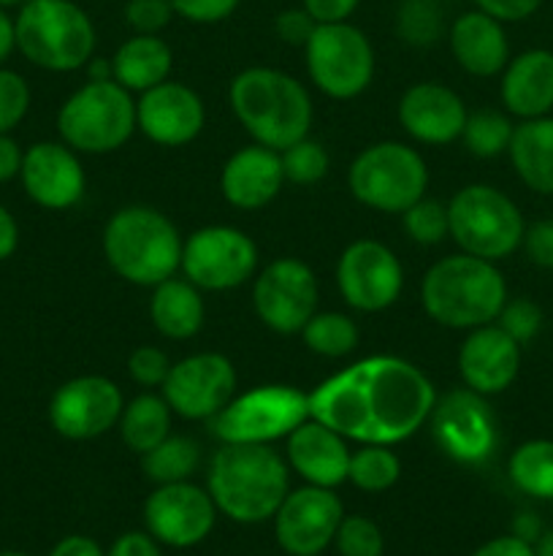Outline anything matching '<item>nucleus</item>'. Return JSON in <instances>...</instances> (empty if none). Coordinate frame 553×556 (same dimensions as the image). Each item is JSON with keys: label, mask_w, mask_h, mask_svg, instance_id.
<instances>
[{"label": "nucleus", "mask_w": 553, "mask_h": 556, "mask_svg": "<svg viewBox=\"0 0 553 556\" xmlns=\"http://www.w3.org/2000/svg\"><path fill=\"white\" fill-rule=\"evenodd\" d=\"M437 391L399 356H366L309 391V416L361 445H399L421 432Z\"/></svg>", "instance_id": "obj_1"}, {"label": "nucleus", "mask_w": 553, "mask_h": 556, "mask_svg": "<svg viewBox=\"0 0 553 556\" xmlns=\"http://www.w3.org/2000/svg\"><path fill=\"white\" fill-rule=\"evenodd\" d=\"M233 117L253 136L255 144L269 150H287L307 139L312 128V98L296 76L269 65H253L233 76L231 92Z\"/></svg>", "instance_id": "obj_2"}, {"label": "nucleus", "mask_w": 553, "mask_h": 556, "mask_svg": "<svg viewBox=\"0 0 553 556\" xmlns=\"http://www.w3.org/2000/svg\"><path fill=\"white\" fill-rule=\"evenodd\" d=\"M206 489L222 516L236 525H260L274 519L291 492V472L271 445L222 443L211 456Z\"/></svg>", "instance_id": "obj_3"}, {"label": "nucleus", "mask_w": 553, "mask_h": 556, "mask_svg": "<svg viewBox=\"0 0 553 556\" xmlns=\"http://www.w3.org/2000/svg\"><path fill=\"white\" fill-rule=\"evenodd\" d=\"M507 302V282L493 261L459 253L437 261L421 280V307L445 329L493 324Z\"/></svg>", "instance_id": "obj_4"}, {"label": "nucleus", "mask_w": 553, "mask_h": 556, "mask_svg": "<svg viewBox=\"0 0 553 556\" xmlns=\"http://www.w3.org/2000/svg\"><path fill=\"white\" fill-rule=\"evenodd\" d=\"M182 237L155 206H123L103 228V255L130 286L155 288L182 266Z\"/></svg>", "instance_id": "obj_5"}, {"label": "nucleus", "mask_w": 553, "mask_h": 556, "mask_svg": "<svg viewBox=\"0 0 553 556\" xmlns=\"http://www.w3.org/2000/svg\"><path fill=\"white\" fill-rule=\"evenodd\" d=\"M14 30L22 58L52 74L81 71L95 52V25L74 0H25Z\"/></svg>", "instance_id": "obj_6"}, {"label": "nucleus", "mask_w": 553, "mask_h": 556, "mask_svg": "<svg viewBox=\"0 0 553 556\" xmlns=\"http://www.w3.org/2000/svg\"><path fill=\"white\" fill-rule=\"evenodd\" d=\"M136 101L114 79L90 81L70 92L57 112V134L81 155H108L136 134Z\"/></svg>", "instance_id": "obj_7"}, {"label": "nucleus", "mask_w": 553, "mask_h": 556, "mask_svg": "<svg viewBox=\"0 0 553 556\" xmlns=\"http://www.w3.org/2000/svg\"><path fill=\"white\" fill-rule=\"evenodd\" d=\"M347 188L358 204L385 215H401L428 190V166L404 141H377L358 152L347 168Z\"/></svg>", "instance_id": "obj_8"}, {"label": "nucleus", "mask_w": 553, "mask_h": 556, "mask_svg": "<svg viewBox=\"0 0 553 556\" xmlns=\"http://www.w3.org/2000/svg\"><path fill=\"white\" fill-rule=\"evenodd\" d=\"M450 237L461 253L486 261H502L524 242L526 223L510 195L493 185H466L450 199Z\"/></svg>", "instance_id": "obj_9"}, {"label": "nucleus", "mask_w": 553, "mask_h": 556, "mask_svg": "<svg viewBox=\"0 0 553 556\" xmlns=\"http://www.w3.org/2000/svg\"><path fill=\"white\" fill-rule=\"evenodd\" d=\"M307 418L309 394L287 383H266L233 396L209 424L220 443L271 445L285 440Z\"/></svg>", "instance_id": "obj_10"}, {"label": "nucleus", "mask_w": 553, "mask_h": 556, "mask_svg": "<svg viewBox=\"0 0 553 556\" xmlns=\"http://www.w3.org/2000/svg\"><path fill=\"white\" fill-rule=\"evenodd\" d=\"M312 85L334 101L358 98L374 79V49L350 22L318 25L304 47Z\"/></svg>", "instance_id": "obj_11"}, {"label": "nucleus", "mask_w": 553, "mask_h": 556, "mask_svg": "<svg viewBox=\"0 0 553 556\" xmlns=\"http://www.w3.org/2000/svg\"><path fill=\"white\" fill-rule=\"evenodd\" d=\"M258 244L233 226H204L182 248V266L201 291H233L258 269Z\"/></svg>", "instance_id": "obj_12"}, {"label": "nucleus", "mask_w": 553, "mask_h": 556, "mask_svg": "<svg viewBox=\"0 0 553 556\" xmlns=\"http://www.w3.org/2000/svg\"><path fill=\"white\" fill-rule=\"evenodd\" d=\"M428 427L439 451L459 465H483L499 445L497 416L488 396L466 386L437 396Z\"/></svg>", "instance_id": "obj_13"}, {"label": "nucleus", "mask_w": 553, "mask_h": 556, "mask_svg": "<svg viewBox=\"0 0 553 556\" xmlns=\"http://www.w3.org/2000/svg\"><path fill=\"white\" fill-rule=\"evenodd\" d=\"M318 277L298 258L271 261L255 277V315L276 334H301L307 320L318 313Z\"/></svg>", "instance_id": "obj_14"}, {"label": "nucleus", "mask_w": 553, "mask_h": 556, "mask_svg": "<svg viewBox=\"0 0 553 556\" xmlns=\"http://www.w3.org/2000/svg\"><path fill=\"white\" fill-rule=\"evenodd\" d=\"M336 286L342 299L358 313H383L394 307L404 291V266L388 244L358 239L342 250Z\"/></svg>", "instance_id": "obj_15"}, {"label": "nucleus", "mask_w": 553, "mask_h": 556, "mask_svg": "<svg viewBox=\"0 0 553 556\" xmlns=\"http://www.w3.org/2000/svg\"><path fill=\"white\" fill-rule=\"evenodd\" d=\"M236 367L222 353H193L171 364L160 394L184 421H211L236 396Z\"/></svg>", "instance_id": "obj_16"}, {"label": "nucleus", "mask_w": 553, "mask_h": 556, "mask_svg": "<svg viewBox=\"0 0 553 556\" xmlns=\"http://www.w3.org/2000/svg\"><path fill=\"white\" fill-rule=\"evenodd\" d=\"M125 396L103 375H79L60 386L49 400V424L65 440H95L112 432L123 416Z\"/></svg>", "instance_id": "obj_17"}, {"label": "nucleus", "mask_w": 553, "mask_h": 556, "mask_svg": "<svg viewBox=\"0 0 553 556\" xmlns=\"http://www.w3.org/2000/svg\"><path fill=\"white\" fill-rule=\"evenodd\" d=\"M217 505L209 489L190 481L160 483L144 503L146 532L168 548H193L211 535Z\"/></svg>", "instance_id": "obj_18"}, {"label": "nucleus", "mask_w": 553, "mask_h": 556, "mask_svg": "<svg viewBox=\"0 0 553 556\" xmlns=\"http://www.w3.org/2000/svg\"><path fill=\"white\" fill-rule=\"evenodd\" d=\"M342 519L345 508L334 489L307 483L287 492L274 514L276 543L291 556H320L334 543Z\"/></svg>", "instance_id": "obj_19"}, {"label": "nucleus", "mask_w": 553, "mask_h": 556, "mask_svg": "<svg viewBox=\"0 0 553 556\" xmlns=\"http://www.w3.org/2000/svg\"><path fill=\"white\" fill-rule=\"evenodd\" d=\"M22 188L33 204L63 212L79 204L87 190V174L79 152L65 141H36L22 157Z\"/></svg>", "instance_id": "obj_20"}, {"label": "nucleus", "mask_w": 553, "mask_h": 556, "mask_svg": "<svg viewBox=\"0 0 553 556\" xmlns=\"http://www.w3.org/2000/svg\"><path fill=\"white\" fill-rule=\"evenodd\" d=\"M206 109L198 92L182 81H160L136 101V128L160 147H184L198 139Z\"/></svg>", "instance_id": "obj_21"}, {"label": "nucleus", "mask_w": 553, "mask_h": 556, "mask_svg": "<svg viewBox=\"0 0 553 556\" xmlns=\"http://www.w3.org/2000/svg\"><path fill=\"white\" fill-rule=\"evenodd\" d=\"M396 117H399V125L410 139L421 141V144L442 147L461 139L470 109H466L464 98L450 90L448 85L417 81V85L407 87L404 96L399 98Z\"/></svg>", "instance_id": "obj_22"}, {"label": "nucleus", "mask_w": 553, "mask_h": 556, "mask_svg": "<svg viewBox=\"0 0 553 556\" xmlns=\"http://www.w3.org/2000/svg\"><path fill=\"white\" fill-rule=\"evenodd\" d=\"M520 372V345L497 324L470 329L459 348V375L483 396L507 391Z\"/></svg>", "instance_id": "obj_23"}, {"label": "nucleus", "mask_w": 553, "mask_h": 556, "mask_svg": "<svg viewBox=\"0 0 553 556\" xmlns=\"http://www.w3.org/2000/svg\"><path fill=\"white\" fill-rule=\"evenodd\" d=\"M285 185L282 157L263 144H249L233 152L220 172V193L231 206L244 212L263 210Z\"/></svg>", "instance_id": "obj_24"}, {"label": "nucleus", "mask_w": 553, "mask_h": 556, "mask_svg": "<svg viewBox=\"0 0 553 556\" xmlns=\"http://www.w3.org/2000/svg\"><path fill=\"white\" fill-rule=\"evenodd\" d=\"M287 465L298 472L307 483L323 489H336L347 481L350 467V448L339 432L325 424L314 421L312 416L287 434Z\"/></svg>", "instance_id": "obj_25"}, {"label": "nucleus", "mask_w": 553, "mask_h": 556, "mask_svg": "<svg viewBox=\"0 0 553 556\" xmlns=\"http://www.w3.org/2000/svg\"><path fill=\"white\" fill-rule=\"evenodd\" d=\"M450 52L455 63L472 76H497L510 63V41L504 22L493 20L486 11L472 9L455 16L450 25Z\"/></svg>", "instance_id": "obj_26"}, {"label": "nucleus", "mask_w": 553, "mask_h": 556, "mask_svg": "<svg viewBox=\"0 0 553 556\" xmlns=\"http://www.w3.org/2000/svg\"><path fill=\"white\" fill-rule=\"evenodd\" d=\"M502 103L520 119L545 117L553 109V52L526 49L510 58L502 74Z\"/></svg>", "instance_id": "obj_27"}, {"label": "nucleus", "mask_w": 553, "mask_h": 556, "mask_svg": "<svg viewBox=\"0 0 553 556\" xmlns=\"http://www.w3.org/2000/svg\"><path fill=\"white\" fill-rule=\"evenodd\" d=\"M150 318L157 334L166 340H193L206 320V304L201 288L184 277H168L152 288Z\"/></svg>", "instance_id": "obj_28"}, {"label": "nucleus", "mask_w": 553, "mask_h": 556, "mask_svg": "<svg viewBox=\"0 0 553 556\" xmlns=\"http://www.w3.org/2000/svg\"><path fill=\"white\" fill-rule=\"evenodd\" d=\"M507 155L515 174L529 190L553 195V117L520 119L510 139Z\"/></svg>", "instance_id": "obj_29"}, {"label": "nucleus", "mask_w": 553, "mask_h": 556, "mask_svg": "<svg viewBox=\"0 0 553 556\" xmlns=\"http://www.w3.org/2000/svg\"><path fill=\"white\" fill-rule=\"evenodd\" d=\"M171 68L173 52L160 36H139V33H133L112 54L114 81L130 92H144L150 87H157L171 76Z\"/></svg>", "instance_id": "obj_30"}, {"label": "nucleus", "mask_w": 553, "mask_h": 556, "mask_svg": "<svg viewBox=\"0 0 553 556\" xmlns=\"http://www.w3.org/2000/svg\"><path fill=\"white\" fill-rule=\"evenodd\" d=\"M171 416L173 410L168 407L166 396L144 391L123 407L117 424L119 438L133 454L144 456L146 451H152L171 434Z\"/></svg>", "instance_id": "obj_31"}, {"label": "nucleus", "mask_w": 553, "mask_h": 556, "mask_svg": "<svg viewBox=\"0 0 553 556\" xmlns=\"http://www.w3.org/2000/svg\"><path fill=\"white\" fill-rule=\"evenodd\" d=\"M515 489L535 500H553V440H529L507 462Z\"/></svg>", "instance_id": "obj_32"}, {"label": "nucleus", "mask_w": 553, "mask_h": 556, "mask_svg": "<svg viewBox=\"0 0 553 556\" xmlns=\"http://www.w3.org/2000/svg\"><path fill=\"white\" fill-rule=\"evenodd\" d=\"M201 465V445L182 434H168L163 443L141 456V470L152 483L188 481Z\"/></svg>", "instance_id": "obj_33"}, {"label": "nucleus", "mask_w": 553, "mask_h": 556, "mask_svg": "<svg viewBox=\"0 0 553 556\" xmlns=\"http://www.w3.org/2000/svg\"><path fill=\"white\" fill-rule=\"evenodd\" d=\"M301 340L314 356L323 358H345L358 348L361 331L358 324L345 313H314L301 329Z\"/></svg>", "instance_id": "obj_34"}, {"label": "nucleus", "mask_w": 553, "mask_h": 556, "mask_svg": "<svg viewBox=\"0 0 553 556\" xmlns=\"http://www.w3.org/2000/svg\"><path fill=\"white\" fill-rule=\"evenodd\" d=\"M401 478L399 456L390 451V445H361L356 454H350L347 467V481L356 489L369 494L388 492Z\"/></svg>", "instance_id": "obj_35"}, {"label": "nucleus", "mask_w": 553, "mask_h": 556, "mask_svg": "<svg viewBox=\"0 0 553 556\" xmlns=\"http://www.w3.org/2000/svg\"><path fill=\"white\" fill-rule=\"evenodd\" d=\"M513 130L515 125L510 123L507 114L480 109V112H470L464 130H461V141L475 157H497L507 152Z\"/></svg>", "instance_id": "obj_36"}, {"label": "nucleus", "mask_w": 553, "mask_h": 556, "mask_svg": "<svg viewBox=\"0 0 553 556\" xmlns=\"http://www.w3.org/2000/svg\"><path fill=\"white\" fill-rule=\"evenodd\" d=\"M445 14L439 0H399L396 33L410 47H432L442 38Z\"/></svg>", "instance_id": "obj_37"}, {"label": "nucleus", "mask_w": 553, "mask_h": 556, "mask_svg": "<svg viewBox=\"0 0 553 556\" xmlns=\"http://www.w3.org/2000/svg\"><path fill=\"white\" fill-rule=\"evenodd\" d=\"M282 157V174H285V182L301 185H318L320 179H325L331 168V157L325 152V147L314 139H301L296 144H291L287 150L280 152Z\"/></svg>", "instance_id": "obj_38"}, {"label": "nucleus", "mask_w": 553, "mask_h": 556, "mask_svg": "<svg viewBox=\"0 0 553 556\" xmlns=\"http://www.w3.org/2000/svg\"><path fill=\"white\" fill-rule=\"evenodd\" d=\"M401 223H404L407 237L417 244H426V248L445 242L450 237L448 204L437 199H426V195L417 199L407 212H401Z\"/></svg>", "instance_id": "obj_39"}, {"label": "nucleus", "mask_w": 553, "mask_h": 556, "mask_svg": "<svg viewBox=\"0 0 553 556\" xmlns=\"http://www.w3.org/2000/svg\"><path fill=\"white\" fill-rule=\"evenodd\" d=\"M334 546L339 556H383V530L366 516H345L336 530Z\"/></svg>", "instance_id": "obj_40"}, {"label": "nucleus", "mask_w": 553, "mask_h": 556, "mask_svg": "<svg viewBox=\"0 0 553 556\" xmlns=\"http://www.w3.org/2000/svg\"><path fill=\"white\" fill-rule=\"evenodd\" d=\"M30 109V85L16 71L0 68V134H11Z\"/></svg>", "instance_id": "obj_41"}, {"label": "nucleus", "mask_w": 553, "mask_h": 556, "mask_svg": "<svg viewBox=\"0 0 553 556\" xmlns=\"http://www.w3.org/2000/svg\"><path fill=\"white\" fill-rule=\"evenodd\" d=\"M493 324L507 331L518 345H526V342H531L540 334L542 309L531 299H513V302H504L502 313H499Z\"/></svg>", "instance_id": "obj_42"}, {"label": "nucleus", "mask_w": 553, "mask_h": 556, "mask_svg": "<svg viewBox=\"0 0 553 556\" xmlns=\"http://www.w3.org/2000/svg\"><path fill=\"white\" fill-rule=\"evenodd\" d=\"M171 364L166 351L155 345H141L128 356V375L141 389H163L168 372H171Z\"/></svg>", "instance_id": "obj_43"}, {"label": "nucleus", "mask_w": 553, "mask_h": 556, "mask_svg": "<svg viewBox=\"0 0 553 556\" xmlns=\"http://www.w3.org/2000/svg\"><path fill=\"white\" fill-rule=\"evenodd\" d=\"M171 0H128L125 3V22L139 36H160L173 20Z\"/></svg>", "instance_id": "obj_44"}, {"label": "nucleus", "mask_w": 553, "mask_h": 556, "mask_svg": "<svg viewBox=\"0 0 553 556\" xmlns=\"http://www.w3.org/2000/svg\"><path fill=\"white\" fill-rule=\"evenodd\" d=\"M242 0H171L173 14L193 25H217L239 9Z\"/></svg>", "instance_id": "obj_45"}, {"label": "nucleus", "mask_w": 553, "mask_h": 556, "mask_svg": "<svg viewBox=\"0 0 553 556\" xmlns=\"http://www.w3.org/2000/svg\"><path fill=\"white\" fill-rule=\"evenodd\" d=\"M318 22L309 16V11L304 5H293V9L280 11L274 16V33L287 43V47H307V41L312 38Z\"/></svg>", "instance_id": "obj_46"}, {"label": "nucleus", "mask_w": 553, "mask_h": 556, "mask_svg": "<svg viewBox=\"0 0 553 556\" xmlns=\"http://www.w3.org/2000/svg\"><path fill=\"white\" fill-rule=\"evenodd\" d=\"M524 250L531 264L553 271V220H537L524 231Z\"/></svg>", "instance_id": "obj_47"}, {"label": "nucleus", "mask_w": 553, "mask_h": 556, "mask_svg": "<svg viewBox=\"0 0 553 556\" xmlns=\"http://www.w3.org/2000/svg\"><path fill=\"white\" fill-rule=\"evenodd\" d=\"M545 0H475V9L499 22H524L540 11Z\"/></svg>", "instance_id": "obj_48"}, {"label": "nucleus", "mask_w": 553, "mask_h": 556, "mask_svg": "<svg viewBox=\"0 0 553 556\" xmlns=\"http://www.w3.org/2000/svg\"><path fill=\"white\" fill-rule=\"evenodd\" d=\"M301 5L318 25H334L350 20L361 0H301Z\"/></svg>", "instance_id": "obj_49"}, {"label": "nucleus", "mask_w": 553, "mask_h": 556, "mask_svg": "<svg viewBox=\"0 0 553 556\" xmlns=\"http://www.w3.org/2000/svg\"><path fill=\"white\" fill-rule=\"evenodd\" d=\"M106 556H163V552L150 532H125L112 543Z\"/></svg>", "instance_id": "obj_50"}, {"label": "nucleus", "mask_w": 553, "mask_h": 556, "mask_svg": "<svg viewBox=\"0 0 553 556\" xmlns=\"http://www.w3.org/2000/svg\"><path fill=\"white\" fill-rule=\"evenodd\" d=\"M22 157H25V150L20 147V141L11 134H0V185L20 177Z\"/></svg>", "instance_id": "obj_51"}, {"label": "nucleus", "mask_w": 553, "mask_h": 556, "mask_svg": "<svg viewBox=\"0 0 553 556\" xmlns=\"http://www.w3.org/2000/svg\"><path fill=\"white\" fill-rule=\"evenodd\" d=\"M472 556H535V546L510 532V535H499L493 541L483 543Z\"/></svg>", "instance_id": "obj_52"}, {"label": "nucleus", "mask_w": 553, "mask_h": 556, "mask_svg": "<svg viewBox=\"0 0 553 556\" xmlns=\"http://www.w3.org/2000/svg\"><path fill=\"white\" fill-rule=\"evenodd\" d=\"M16 248H20V223L0 204V264L9 261L16 253Z\"/></svg>", "instance_id": "obj_53"}, {"label": "nucleus", "mask_w": 553, "mask_h": 556, "mask_svg": "<svg viewBox=\"0 0 553 556\" xmlns=\"http://www.w3.org/2000/svg\"><path fill=\"white\" fill-rule=\"evenodd\" d=\"M49 556H106V554H103V548L98 546L92 538L68 535L60 543H54V548L49 552Z\"/></svg>", "instance_id": "obj_54"}, {"label": "nucleus", "mask_w": 553, "mask_h": 556, "mask_svg": "<svg viewBox=\"0 0 553 556\" xmlns=\"http://www.w3.org/2000/svg\"><path fill=\"white\" fill-rule=\"evenodd\" d=\"M540 532H542V525L535 514L515 516V521H513L515 538H520V541H526V543H535L537 538H540Z\"/></svg>", "instance_id": "obj_55"}, {"label": "nucleus", "mask_w": 553, "mask_h": 556, "mask_svg": "<svg viewBox=\"0 0 553 556\" xmlns=\"http://www.w3.org/2000/svg\"><path fill=\"white\" fill-rule=\"evenodd\" d=\"M16 49V30L14 20L5 14V9H0V65L9 60V54Z\"/></svg>", "instance_id": "obj_56"}, {"label": "nucleus", "mask_w": 553, "mask_h": 556, "mask_svg": "<svg viewBox=\"0 0 553 556\" xmlns=\"http://www.w3.org/2000/svg\"><path fill=\"white\" fill-rule=\"evenodd\" d=\"M87 74H90V81H106L114 79V71H112V58L103 60V58H92L90 63L85 65Z\"/></svg>", "instance_id": "obj_57"}, {"label": "nucleus", "mask_w": 553, "mask_h": 556, "mask_svg": "<svg viewBox=\"0 0 553 556\" xmlns=\"http://www.w3.org/2000/svg\"><path fill=\"white\" fill-rule=\"evenodd\" d=\"M531 546H535V556H553V530H542Z\"/></svg>", "instance_id": "obj_58"}, {"label": "nucleus", "mask_w": 553, "mask_h": 556, "mask_svg": "<svg viewBox=\"0 0 553 556\" xmlns=\"http://www.w3.org/2000/svg\"><path fill=\"white\" fill-rule=\"evenodd\" d=\"M25 0H0V9H11V5H22Z\"/></svg>", "instance_id": "obj_59"}, {"label": "nucleus", "mask_w": 553, "mask_h": 556, "mask_svg": "<svg viewBox=\"0 0 553 556\" xmlns=\"http://www.w3.org/2000/svg\"><path fill=\"white\" fill-rule=\"evenodd\" d=\"M0 556H27V554H22V552H0Z\"/></svg>", "instance_id": "obj_60"}]
</instances>
